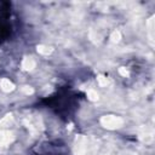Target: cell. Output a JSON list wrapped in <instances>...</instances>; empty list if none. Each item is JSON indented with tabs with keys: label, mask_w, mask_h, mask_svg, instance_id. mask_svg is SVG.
I'll list each match as a JSON object with an SVG mask.
<instances>
[{
	"label": "cell",
	"mask_w": 155,
	"mask_h": 155,
	"mask_svg": "<svg viewBox=\"0 0 155 155\" xmlns=\"http://www.w3.org/2000/svg\"><path fill=\"white\" fill-rule=\"evenodd\" d=\"M15 31L11 2L0 1V44L8 40Z\"/></svg>",
	"instance_id": "2"
},
{
	"label": "cell",
	"mask_w": 155,
	"mask_h": 155,
	"mask_svg": "<svg viewBox=\"0 0 155 155\" xmlns=\"http://www.w3.org/2000/svg\"><path fill=\"white\" fill-rule=\"evenodd\" d=\"M82 98L84 94L70 86H61L52 94L40 99L39 104L52 110L57 117L69 121L74 117Z\"/></svg>",
	"instance_id": "1"
},
{
	"label": "cell",
	"mask_w": 155,
	"mask_h": 155,
	"mask_svg": "<svg viewBox=\"0 0 155 155\" xmlns=\"http://www.w3.org/2000/svg\"><path fill=\"white\" fill-rule=\"evenodd\" d=\"M68 149L61 139L41 142L30 149V155H67Z\"/></svg>",
	"instance_id": "3"
}]
</instances>
